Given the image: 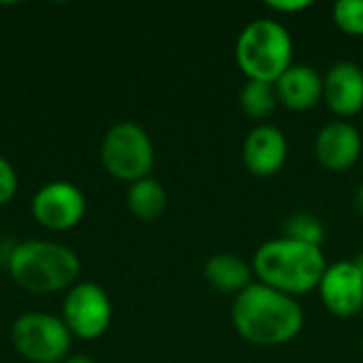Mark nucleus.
<instances>
[{"label": "nucleus", "instance_id": "20e7f679", "mask_svg": "<svg viewBox=\"0 0 363 363\" xmlns=\"http://www.w3.org/2000/svg\"><path fill=\"white\" fill-rule=\"evenodd\" d=\"M236 64L247 79L277 83L294 64V40L277 19H255L236 38Z\"/></svg>", "mask_w": 363, "mask_h": 363}, {"label": "nucleus", "instance_id": "ddd939ff", "mask_svg": "<svg viewBox=\"0 0 363 363\" xmlns=\"http://www.w3.org/2000/svg\"><path fill=\"white\" fill-rule=\"evenodd\" d=\"M279 104L289 111H308L323 100V77L308 64H291L274 83Z\"/></svg>", "mask_w": 363, "mask_h": 363}, {"label": "nucleus", "instance_id": "f03ea898", "mask_svg": "<svg viewBox=\"0 0 363 363\" xmlns=\"http://www.w3.org/2000/svg\"><path fill=\"white\" fill-rule=\"evenodd\" d=\"M251 266L257 283L298 298L319 287L328 262L321 247L283 236L266 240L255 251Z\"/></svg>", "mask_w": 363, "mask_h": 363}, {"label": "nucleus", "instance_id": "9b49d317", "mask_svg": "<svg viewBox=\"0 0 363 363\" xmlns=\"http://www.w3.org/2000/svg\"><path fill=\"white\" fill-rule=\"evenodd\" d=\"M287 138L281 128L272 123L255 125L242 143V162L255 177L277 174L287 160Z\"/></svg>", "mask_w": 363, "mask_h": 363}, {"label": "nucleus", "instance_id": "aec40b11", "mask_svg": "<svg viewBox=\"0 0 363 363\" xmlns=\"http://www.w3.org/2000/svg\"><path fill=\"white\" fill-rule=\"evenodd\" d=\"M311 4H313L311 0H270L268 2V6L279 13H298V11L308 9Z\"/></svg>", "mask_w": 363, "mask_h": 363}, {"label": "nucleus", "instance_id": "39448f33", "mask_svg": "<svg viewBox=\"0 0 363 363\" xmlns=\"http://www.w3.org/2000/svg\"><path fill=\"white\" fill-rule=\"evenodd\" d=\"M100 160L111 177L134 183L151 177L155 149L145 128L134 121H119L106 130L100 145Z\"/></svg>", "mask_w": 363, "mask_h": 363}, {"label": "nucleus", "instance_id": "2eb2a0df", "mask_svg": "<svg viewBox=\"0 0 363 363\" xmlns=\"http://www.w3.org/2000/svg\"><path fill=\"white\" fill-rule=\"evenodd\" d=\"M125 204L136 219L155 221L157 217L164 215L168 206V194L157 179L145 177L140 181L130 183L125 194Z\"/></svg>", "mask_w": 363, "mask_h": 363}, {"label": "nucleus", "instance_id": "5701e85b", "mask_svg": "<svg viewBox=\"0 0 363 363\" xmlns=\"http://www.w3.org/2000/svg\"><path fill=\"white\" fill-rule=\"evenodd\" d=\"M353 262H355V266H357V268L362 270V274H363V253H359V255H357V257H355Z\"/></svg>", "mask_w": 363, "mask_h": 363}, {"label": "nucleus", "instance_id": "0eeeda50", "mask_svg": "<svg viewBox=\"0 0 363 363\" xmlns=\"http://www.w3.org/2000/svg\"><path fill=\"white\" fill-rule=\"evenodd\" d=\"M111 319V300L98 283H77L68 289L62 306V321L66 323L72 336L83 340H96L108 330Z\"/></svg>", "mask_w": 363, "mask_h": 363}, {"label": "nucleus", "instance_id": "7ed1b4c3", "mask_svg": "<svg viewBox=\"0 0 363 363\" xmlns=\"http://www.w3.org/2000/svg\"><path fill=\"white\" fill-rule=\"evenodd\" d=\"M6 270L15 285L28 294L47 296L70 289L81 272L77 253L51 240H26L13 247L6 257Z\"/></svg>", "mask_w": 363, "mask_h": 363}, {"label": "nucleus", "instance_id": "412c9836", "mask_svg": "<svg viewBox=\"0 0 363 363\" xmlns=\"http://www.w3.org/2000/svg\"><path fill=\"white\" fill-rule=\"evenodd\" d=\"M353 206H355V211L363 217V183L357 187V191L353 196Z\"/></svg>", "mask_w": 363, "mask_h": 363}, {"label": "nucleus", "instance_id": "4468645a", "mask_svg": "<svg viewBox=\"0 0 363 363\" xmlns=\"http://www.w3.org/2000/svg\"><path fill=\"white\" fill-rule=\"evenodd\" d=\"M204 279L219 294L238 296L253 283V266L234 253H217L206 259Z\"/></svg>", "mask_w": 363, "mask_h": 363}, {"label": "nucleus", "instance_id": "4be33fe9", "mask_svg": "<svg viewBox=\"0 0 363 363\" xmlns=\"http://www.w3.org/2000/svg\"><path fill=\"white\" fill-rule=\"evenodd\" d=\"M62 363H96L91 357L87 355H72V357H66Z\"/></svg>", "mask_w": 363, "mask_h": 363}, {"label": "nucleus", "instance_id": "f257e3e1", "mask_svg": "<svg viewBox=\"0 0 363 363\" xmlns=\"http://www.w3.org/2000/svg\"><path fill=\"white\" fill-rule=\"evenodd\" d=\"M232 323L249 345L281 347L302 332L304 311L296 298L264 283H251L234 298Z\"/></svg>", "mask_w": 363, "mask_h": 363}, {"label": "nucleus", "instance_id": "6e6552de", "mask_svg": "<svg viewBox=\"0 0 363 363\" xmlns=\"http://www.w3.org/2000/svg\"><path fill=\"white\" fill-rule=\"evenodd\" d=\"M32 215L47 230H70L85 215V196L68 181L45 183L32 198Z\"/></svg>", "mask_w": 363, "mask_h": 363}, {"label": "nucleus", "instance_id": "f8f14e48", "mask_svg": "<svg viewBox=\"0 0 363 363\" xmlns=\"http://www.w3.org/2000/svg\"><path fill=\"white\" fill-rule=\"evenodd\" d=\"M323 100L338 117H353L363 108V68L342 60L323 77Z\"/></svg>", "mask_w": 363, "mask_h": 363}, {"label": "nucleus", "instance_id": "9d476101", "mask_svg": "<svg viewBox=\"0 0 363 363\" xmlns=\"http://www.w3.org/2000/svg\"><path fill=\"white\" fill-rule=\"evenodd\" d=\"M363 140L359 130L347 119L325 123L315 138V155L319 164L332 172H345L362 157Z\"/></svg>", "mask_w": 363, "mask_h": 363}, {"label": "nucleus", "instance_id": "f3484780", "mask_svg": "<svg viewBox=\"0 0 363 363\" xmlns=\"http://www.w3.org/2000/svg\"><path fill=\"white\" fill-rule=\"evenodd\" d=\"M285 236L287 238H296L302 242H311L321 247V240L325 236V228L321 223V219H317L315 215L308 213H296L287 219L285 223Z\"/></svg>", "mask_w": 363, "mask_h": 363}, {"label": "nucleus", "instance_id": "dca6fc26", "mask_svg": "<svg viewBox=\"0 0 363 363\" xmlns=\"http://www.w3.org/2000/svg\"><path fill=\"white\" fill-rule=\"evenodd\" d=\"M238 102H240V108L245 111V115L262 121V119L270 117L274 113V108L279 106L277 87H274V83H268V81L247 79V83L240 89Z\"/></svg>", "mask_w": 363, "mask_h": 363}, {"label": "nucleus", "instance_id": "6ab92c4d", "mask_svg": "<svg viewBox=\"0 0 363 363\" xmlns=\"http://www.w3.org/2000/svg\"><path fill=\"white\" fill-rule=\"evenodd\" d=\"M17 194V172L9 160L0 155V206L9 204Z\"/></svg>", "mask_w": 363, "mask_h": 363}, {"label": "nucleus", "instance_id": "a211bd4d", "mask_svg": "<svg viewBox=\"0 0 363 363\" xmlns=\"http://www.w3.org/2000/svg\"><path fill=\"white\" fill-rule=\"evenodd\" d=\"M332 15L342 32L351 36H363V0H338Z\"/></svg>", "mask_w": 363, "mask_h": 363}, {"label": "nucleus", "instance_id": "1a4fd4ad", "mask_svg": "<svg viewBox=\"0 0 363 363\" xmlns=\"http://www.w3.org/2000/svg\"><path fill=\"white\" fill-rule=\"evenodd\" d=\"M317 289L323 306L336 317H355L363 311V274L353 259L330 264Z\"/></svg>", "mask_w": 363, "mask_h": 363}, {"label": "nucleus", "instance_id": "423d86ee", "mask_svg": "<svg viewBox=\"0 0 363 363\" xmlns=\"http://www.w3.org/2000/svg\"><path fill=\"white\" fill-rule=\"evenodd\" d=\"M15 351L32 363H62L68 357L72 334L62 317L49 313H26L11 328Z\"/></svg>", "mask_w": 363, "mask_h": 363}, {"label": "nucleus", "instance_id": "b1692460", "mask_svg": "<svg viewBox=\"0 0 363 363\" xmlns=\"http://www.w3.org/2000/svg\"><path fill=\"white\" fill-rule=\"evenodd\" d=\"M362 347H363V338H362Z\"/></svg>", "mask_w": 363, "mask_h": 363}]
</instances>
